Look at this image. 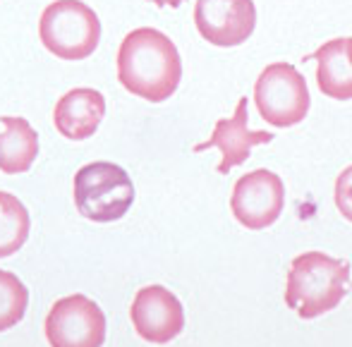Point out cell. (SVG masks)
Returning a JSON list of instances; mask_svg holds the SVG:
<instances>
[{
    "mask_svg": "<svg viewBox=\"0 0 352 347\" xmlns=\"http://www.w3.org/2000/svg\"><path fill=\"white\" fill-rule=\"evenodd\" d=\"M118 79L144 101H168L182 79V60L175 43L151 27L130 32L118 51Z\"/></svg>",
    "mask_w": 352,
    "mask_h": 347,
    "instance_id": "6da1fadb",
    "label": "cell"
},
{
    "mask_svg": "<svg viewBox=\"0 0 352 347\" xmlns=\"http://www.w3.org/2000/svg\"><path fill=\"white\" fill-rule=\"evenodd\" d=\"M350 264L321 251H307L292 259L287 271L285 304L302 319H316L336 309L348 295Z\"/></svg>",
    "mask_w": 352,
    "mask_h": 347,
    "instance_id": "7a4b0ae2",
    "label": "cell"
},
{
    "mask_svg": "<svg viewBox=\"0 0 352 347\" xmlns=\"http://www.w3.org/2000/svg\"><path fill=\"white\" fill-rule=\"evenodd\" d=\"M38 36L46 51L63 60H84L98 46L101 22L82 0H56L41 12Z\"/></svg>",
    "mask_w": 352,
    "mask_h": 347,
    "instance_id": "3957f363",
    "label": "cell"
},
{
    "mask_svg": "<svg viewBox=\"0 0 352 347\" xmlns=\"http://www.w3.org/2000/svg\"><path fill=\"white\" fill-rule=\"evenodd\" d=\"M135 185L118 163L96 161L79 168L74 175V204L94 223H113L130 211Z\"/></svg>",
    "mask_w": 352,
    "mask_h": 347,
    "instance_id": "277c9868",
    "label": "cell"
},
{
    "mask_svg": "<svg viewBox=\"0 0 352 347\" xmlns=\"http://www.w3.org/2000/svg\"><path fill=\"white\" fill-rule=\"evenodd\" d=\"M309 87L290 63L264 67L254 84V106L274 127H292L309 113Z\"/></svg>",
    "mask_w": 352,
    "mask_h": 347,
    "instance_id": "5b68a950",
    "label": "cell"
},
{
    "mask_svg": "<svg viewBox=\"0 0 352 347\" xmlns=\"http://www.w3.org/2000/svg\"><path fill=\"white\" fill-rule=\"evenodd\" d=\"M43 326L53 347H96L106 340V316L96 302L84 295L58 300Z\"/></svg>",
    "mask_w": 352,
    "mask_h": 347,
    "instance_id": "8992f818",
    "label": "cell"
},
{
    "mask_svg": "<svg viewBox=\"0 0 352 347\" xmlns=\"http://www.w3.org/2000/svg\"><path fill=\"white\" fill-rule=\"evenodd\" d=\"M285 206V185L276 172L259 168L247 172L232 187L230 208L232 216L247 230H264L278 221Z\"/></svg>",
    "mask_w": 352,
    "mask_h": 347,
    "instance_id": "52a82bcc",
    "label": "cell"
},
{
    "mask_svg": "<svg viewBox=\"0 0 352 347\" xmlns=\"http://www.w3.org/2000/svg\"><path fill=\"white\" fill-rule=\"evenodd\" d=\"M195 24L201 38L213 46L232 48L252 36L256 8L252 0H197Z\"/></svg>",
    "mask_w": 352,
    "mask_h": 347,
    "instance_id": "ba28073f",
    "label": "cell"
},
{
    "mask_svg": "<svg viewBox=\"0 0 352 347\" xmlns=\"http://www.w3.org/2000/svg\"><path fill=\"white\" fill-rule=\"evenodd\" d=\"M132 324L146 343H170L185 328V309L180 300L163 285H146L137 292L132 302Z\"/></svg>",
    "mask_w": 352,
    "mask_h": 347,
    "instance_id": "9c48e42d",
    "label": "cell"
},
{
    "mask_svg": "<svg viewBox=\"0 0 352 347\" xmlns=\"http://www.w3.org/2000/svg\"><path fill=\"white\" fill-rule=\"evenodd\" d=\"M247 106H250V101L242 96L240 101H237V108H235V113H232V117H221V120L216 122V127H213L211 137L206 139L204 144H197L195 146L197 153L206 151V148H213V146L221 151L223 161H221V166H218L221 175H228L232 168L242 166V163L250 158L254 146L269 144L271 139H274L271 132H264V130L252 132L250 127H247V120H250Z\"/></svg>",
    "mask_w": 352,
    "mask_h": 347,
    "instance_id": "30bf717a",
    "label": "cell"
},
{
    "mask_svg": "<svg viewBox=\"0 0 352 347\" xmlns=\"http://www.w3.org/2000/svg\"><path fill=\"white\" fill-rule=\"evenodd\" d=\"M103 115H106L103 93L96 91V89L79 87L60 96V101L56 103L53 122H56V130L65 139L82 142V139H89L98 130Z\"/></svg>",
    "mask_w": 352,
    "mask_h": 347,
    "instance_id": "8fae6325",
    "label": "cell"
},
{
    "mask_svg": "<svg viewBox=\"0 0 352 347\" xmlns=\"http://www.w3.org/2000/svg\"><path fill=\"white\" fill-rule=\"evenodd\" d=\"M350 56H352V38L350 36L326 41L324 46H319V51H314L309 56L319 63L316 82H319V89L326 93V96L338 98V101H350L352 98Z\"/></svg>",
    "mask_w": 352,
    "mask_h": 347,
    "instance_id": "7c38bea8",
    "label": "cell"
},
{
    "mask_svg": "<svg viewBox=\"0 0 352 347\" xmlns=\"http://www.w3.org/2000/svg\"><path fill=\"white\" fill-rule=\"evenodd\" d=\"M38 156V135L24 117H0V170L27 172Z\"/></svg>",
    "mask_w": 352,
    "mask_h": 347,
    "instance_id": "4fadbf2b",
    "label": "cell"
},
{
    "mask_svg": "<svg viewBox=\"0 0 352 347\" xmlns=\"http://www.w3.org/2000/svg\"><path fill=\"white\" fill-rule=\"evenodd\" d=\"M32 221L22 201L10 192H0V259L12 256L27 242Z\"/></svg>",
    "mask_w": 352,
    "mask_h": 347,
    "instance_id": "5bb4252c",
    "label": "cell"
},
{
    "mask_svg": "<svg viewBox=\"0 0 352 347\" xmlns=\"http://www.w3.org/2000/svg\"><path fill=\"white\" fill-rule=\"evenodd\" d=\"M29 306V290L10 271H0V333L22 321Z\"/></svg>",
    "mask_w": 352,
    "mask_h": 347,
    "instance_id": "9a60e30c",
    "label": "cell"
},
{
    "mask_svg": "<svg viewBox=\"0 0 352 347\" xmlns=\"http://www.w3.org/2000/svg\"><path fill=\"white\" fill-rule=\"evenodd\" d=\"M148 3H153L156 8H177V5H182L185 0H148Z\"/></svg>",
    "mask_w": 352,
    "mask_h": 347,
    "instance_id": "2e32d148",
    "label": "cell"
}]
</instances>
